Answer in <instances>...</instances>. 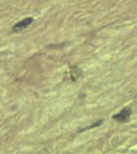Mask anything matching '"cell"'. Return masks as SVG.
Masks as SVG:
<instances>
[{"mask_svg":"<svg viewBox=\"0 0 137 154\" xmlns=\"http://www.w3.org/2000/svg\"><path fill=\"white\" fill-rule=\"evenodd\" d=\"M33 22H34L33 18H26V19H24L23 21L19 22V23H16V25H14L13 28H12V32H14V33H17V32L23 31V30L28 28V27L32 23H33Z\"/></svg>","mask_w":137,"mask_h":154,"instance_id":"obj_1","label":"cell"},{"mask_svg":"<svg viewBox=\"0 0 137 154\" xmlns=\"http://www.w3.org/2000/svg\"><path fill=\"white\" fill-rule=\"evenodd\" d=\"M130 114H131V110H130V109H129V108H125V109H123V110H122L119 114H116V115H114V119H116V120H118V121H121V122H124V121L128 120Z\"/></svg>","mask_w":137,"mask_h":154,"instance_id":"obj_2","label":"cell"}]
</instances>
